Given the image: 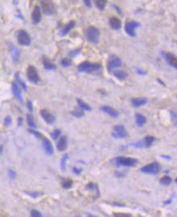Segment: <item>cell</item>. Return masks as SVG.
<instances>
[{"mask_svg":"<svg viewBox=\"0 0 177 217\" xmlns=\"http://www.w3.org/2000/svg\"><path fill=\"white\" fill-rule=\"evenodd\" d=\"M114 161H115V164L117 167H120V166H124V167H135L137 164V163H138L137 159H134V158L123 156L115 158L114 159Z\"/></svg>","mask_w":177,"mask_h":217,"instance_id":"1","label":"cell"},{"mask_svg":"<svg viewBox=\"0 0 177 217\" xmlns=\"http://www.w3.org/2000/svg\"><path fill=\"white\" fill-rule=\"evenodd\" d=\"M99 36H100V31L98 29L94 26H90L86 30V38L88 41L94 44H98L99 42Z\"/></svg>","mask_w":177,"mask_h":217,"instance_id":"2","label":"cell"},{"mask_svg":"<svg viewBox=\"0 0 177 217\" xmlns=\"http://www.w3.org/2000/svg\"><path fill=\"white\" fill-rule=\"evenodd\" d=\"M141 171L145 174L157 175L161 171V165L158 162H153V163H149L147 165L142 167L141 168Z\"/></svg>","mask_w":177,"mask_h":217,"instance_id":"3","label":"cell"},{"mask_svg":"<svg viewBox=\"0 0 177 217\" xmlns=\"http://www.w3.org/2000/svg\"><path fill=\"white\" fill-rule=\"evenodd\" d=\"M101 69V65L98 64H91L90 62H84L79 66L78 69L81 73H90L92 72L98 71Z\"/></svg>","mask_w":177,"mask_h":217,"instance_id":"4","label":"cell"},{"mask_svg":"<svg viewBox=\"0 0 177 217\" xmlns=\"http://www.w3.org/2000/svg\"><path fill=\"white\" fill-rule=\"evenodd\" d=\"M127 130H126L125 127L121 125H118L114 126L113 131L111 133L112 137L117 139H121V138H124L127 137Z\"/></svg>","mask_w":177,"mask_h":217,"instance_id":"5","label":"cell"},{"mask_svg":"<svg viewBox=\"0 0 177 217\" xmlns=\"http://www.w3.org/2000/svg\"><path fill=\"white\" fill-rule=\"evenodd\" d=\"M122 64V61L120 57L116 55H111L107 62V69L109 72H111L113 69L120 68Z\"/></svg>","mask_w":177,"mask_h":217,"instance_id":"6","label":"cell"},{"mask_svg":"<svg viewBox=\"0 0 177 217\" xmlns=\"http://www.w3.org/2000/svg\"><path fill=\"white\" fill-rule=\"evenodd\" d=\"M17 41L20 45L29 46L31 43V38L26 31L20 30L17 34Z\"/></svg>","mask_w":177,"mask_h":217,"instance_id":"7","label":"cell"},{"mask_svg":"<svg viewBox=\"0 0 177 217\" xmlns=\"http://www.w3.org/2000/svg\"><path fill=\"white\" fill-rule=\"evenodd\" d=\"M42 8L46 15H52L55 12V7L51 0H42Z\"/></svg>","mask_w":177,"mask_h":217,"instance_id":"8","label":"cell"},{"mask_svg":"<svg viewBox=\"0 0 177 217\" xmlns=\"http://www.w3.org/2000/svg\"><path fill=\"white\" fill-rule=\"evenodd\" d=\"M27 78L30 82L35 84H37L40 81L38 71L33 66H29L27 69Z\"/></svg>","mask_w":177,"mask_h":217,"instance_id":"9","label":"cell"},{"mask_svg":"<svg viewBox=\"0 0 177 217\" xmlns=\"http://www.w3.org/2000/svg\"><path fill=\"white\" fill-rule=\"evenodd\" d=\"M140 25L139 23L136 21H130L126 23L125 26H124V30L127 33V34L130 37H135L136 36V33H135V29L137 28Z\"/></svg>","mask_w":177,"mask_h":217,"instance_id":"10","label":"cell"},{"mask_svg":"<svg viewBox=\"0 0 177 217\" xmlns=\"http://www.w3.org/2000/svg\"><path fill=\"white\" fill-rule=\"evenodd\" d=\"M100 109L102 112H103L104 113H107V115H109V116H111V117H112V118H118L119 116H120V113H119V112H118L117 110L113 108H111L110 106H102L100 108Z\"/></svg>","mask_w":177,"mask_h":217,"instance_id":"11","label":"cell"},{"mask_svg":"<svg viewBox=\"0 0 177 217\" xmlns=\"http://www.w3.org/2000/svg\"><path fill=\"white\" fill-rule=\"evenodd\" d=\"M40 114L41 116H42V117L43 120H44L47 124H49V125H51V124H53V123L55 121V116H53L51 113H50L47 110H41Z\"/></svg>","mask_w":177,"mask_h":217,"instance_id":"12","label":"cell"},{"mask_svg":"<svg viewBox=\"0 0 177 217\" xmlns=\"http://www.w3.org/2000/svg\"><path fill=\"white\" fill-rule=\"evenodd\" d=\"M162 55L169 64L173 68H175V69H177V58L174 55L166 53V52H162Z\"/></svg>","mask_w":177,"mask_h":217,"instance_id":"13","label":"cell"},{"mask_svg":"<svg viewBox=\"0 0 177 217\" xmlns=\"http://www.w3.org/2000/svg\"><path fill=\"white\" fill-rule=\"evenodd\" d=\"M11 88H12L13 95H14V96L15 97V99H17L18 101H19L20 103H23L24 102L23 96H22L21 91H20V89L18 84L15 83V82H13L12 84H11Z\"/></svg>","mask_w":177,"mask_h":217,"instance_id":"14","label":"cell"},{"mask_svg":"<svg viewBox=\"0 0 177 217\" xmlns=\"http://www.w3.org/2000/svg\"><path fill=\"white\" fill-rule=\"evenodd\" d=\"M148 103V99L146 98H135V99H132L131 100V103H132V106L133 108H140V107H142V106L145 105L146 103Z\"/></svg>","mask_w":177,"mask_h":217,"instance_id":"15","label":"cell"},{"mask_svg":"<svg viewBox=\"0 0 177 217\" xmlns=\"http://www.w3.org/2000/svg\"><path fill=\"white\" fill-rule=\"evenodd\" d=\"M42 146L47 155H53L54 148H53V146H52L51 144V142L50 140H48L47 138H43Z\"/></svg>","mask_w":177,"mask_h":217,"instance_id":"16","label":"cell"},{"mask_svg":"<svg viewBox=\"0 0 177 217\" xmlns=\"http://www.w3.org/2000/svg\"><path fill=\"white\" fill-rule=\"evenodd\" d=\"M68 147V138L67 136L60 137V140L57 143V149L59 151H64Z\"/></svg>","mask_w":177,"mask_h":217,"instance_id":"17","label":"cell"},{"mask_svg":"<svg viewBox=\"0 0 177 217\" xmlns=\"http://www.w3.org/2000/svg\"><path fill=\"white\" fill-rule=\"evenodd\" d=\"M41 17H42V15H41L40 7L38 6L35 7L32 14V19L33 24H38L41 20Z\"/></svg>","mask_w":177,"mask_h":217,"instance_id":"18","label":"cell"},{"mask_svg":"<svg viewBox=\"0 0 177 217\" xmlns=\"http://www.w3.org/2000/svg\"><path fill=\"white\" fill-rule=\"evenodd\" d=\"M109 23H110V25H111V28L113 29H115V30H118V29H120L121 28L122 23L119 18L115 17V16H114V17H111V19H110Z\"/></svg>","mask_w":177,"mask_h":217,"instance_id":"19","label":"cell"},{"mask_svg":"<svg viewBox=\"0 0 177 217\" xmlns=\"http://www.w3.org/2000/svg\"><path fill=\"white\" fill-rule=\"evenodd\" d=\"M135 120H136V124L138 127H143L147 122V119L145 116L141 114H136L135 116Z\"/></svg>","mask_w":177,"mask_h":217,"instance_id":"20","label":"cell"},{"mask_svg":"<svg viewBox=\"0 0 177 217\" xmlns=\"http://www.w3.org/2000/svg\"><path fill=\"white\" fill-rule=\"evenodd\" d=\"M113 75L120 81H124V80L127 79L128 77V73L124 71H122V70H115V71H113Z\"/></svg>","mask_w":177,"mask_h":217,"instance_id":"21","label":"cell"},{"mask_svg":"<svg viewBox=\"0 0 177 217\" xmlns=\"http://www.w3.org/2000/svg\"><path fill=\"white\" fill-rule=\"evenodd\" d=\"M11 51V56L12 58V60L14 62H17L20 59V55L19 50L12 45L11 46V51Z\"/></svg>","mask_w":177,"mask_h":217,"instance_id":"22","label":"cell"},{"mask_svg":"<svg viewBox=\"0 0 177 217\" xmlns=\"http://www.w3.org/2000/svg\"><path fill=\"white\" fill-rule=\"evenodd\" d=\"M75 24H76V23L74 21H70L69 24H67L66 25L64 26V28L63 29L62 31H61V36H65V35L68 34L74 28Z\"/></svg>","mask_w":177,"mask_h":217,"instance_id":"23","label":"cell"},{"mask_svg":"<svg viewBox=\"0 0 177 217\" xmlns=\"http://www.w3.org/2000/svg\"><path fill=\"white\" fill-rule=\"evenodd\" d=\"M43 65H44V68L47 70H55L56 69V66L55 65V64L50 60L49 59L46 58V57H44L43 58Z\"/></svg>","mask_w":177,"mask_h":217,"instance_id":"24","label":"cell"},{"mask_svg":"<svg viewBox=\"0 0 177 217\" xmlns=\"http://www.w3.org/2000/svg\"><path fill=\"white\" fill-rule=\"evenodd\" d=\"M143 140V142H144V146H145V148H149L153 145V143L155 141V138L153 137V136H146Z\"/></svg>","mask_w":177,"mask_h":217,"instance_id":"25","label":"cell"},{"mask_svg":"<svg viewBox=\"0 0 177 217\" xmlns=\"http://www.w3.org/2000/svg\"><path fill=\"white\" fill-rule=\"evenodd\" d=\"M77 103H78V106H79L81 109L84 110V111H88V112H90V111L92 110L91 107H90L89 104H87L86 103H85L83 100H81V99H77Z\"/></svg>","mask_w":177,"mask_h":217,"instance_id":"26","label":"cell"},{"mask_svg":"<svg viewBox=\"0 0 177 217\" xmlns=\"http://www.w3.org/2000/svg\"><path fill=\"white\" fill-rule=\"evenodd\" d=\"M159 182L162 185H171V183L172 182V179L171 178V176H164L160 179Z\"/></svg>","mask_w":177,"mask_h":217,"instance_id":"27","label":"cell"},{"mask_svg":"<svg viewBox=\"0 0 177 217\" xmlns=\"http://www.w3.org/2000/svg\"><path fill=\"white\" fill-rule=\"evenodd\" d=\"M86 189L87 190H90V191H95L98 193V194L99 195V189H98V187L96 184H94V182H90L86 185Z\"/></svg>","mask_w":177,"mask_h":217,"instance_id":"28","label":"cell"},{"mask_svg":"<svg viewBox=\"0 0 177 217\" xmlns=\"http://www.w3.org/2000/svg\"><path fill=\"white\" fill-rule=\"evenodd\" d=\"M69 159V155L68 154H65V155L63 156V158L61 159V162H60V167H61V169L62 171H65L67 168V161Z\"/></svg>","mask_w":177,"mask_h":217,"instance_id":"29","label":"cell"},{"mask_svg":"<svg viewBox=\"0 0 177 217\" xmlns=\"http://www.w3.org/2000/svg\"><path fill=\"white\" fill-rule=\"evenodd\" d=\"M94 2L99 10H103L107 4V0H94Z\"/></svg>","mask_w":177,"mask_h":217,"instance_id":"30","label":"cell"},{"mask_svg":"<svg viewBox=\"0 0 177 217\" xmlns=\"http://www.w3.org/2000/svg\"><path fill=\"white\" fill-rule=\"evenodd\" d=\"M15 79H16V82H17L18 84L20 85V86H21V87L23 88L24 91H27V86H26L25 82H24L23 80L21 79V78H20V76L18 74V73H16L15 74Z\"/></svg>","mask_w":177,"mask_h":217,"instance_id":"31","label":"cell"},{"mask_svg":"<svg viewBox=\"0 0 177 217\" xmlns=\"http://www.w3.org/2000/svg\"><path fill=\"white\" fill-rule=\"evenodd\" d=\"M71 114L74 116L75 117H77V118H81V117H83L85 116V112L84 110L82 109H77L73 111V112H71Z\"/></svg>","mask_w":177,"mask_h":217,"instance_id":"32","label":"cell"},{"mask_svg":"<svg viewBox=\"0 0 177 217\" xmlns=\"http://www.w3.org/2000/svg\"><path fill=\"white\" fill-rule=\"evenodd\" d=\"M73 181L70 179H67V180H64L62 182V186L64 189H70L71 187L73 186Z\"/></svg>","mask_w":177,"mask_h":217,"instance_id":"33","label":"cell"},{"mask_svg":"<svg viewBox=\"0 0 177 217\" xmlns=\"http://www.w3.org/2000/svg\"><path fill=\"white\" fill-rule=\"evenodd\" d=\"M27 122H28L29 125L30 127H32V129H34V128L37 127L36 124H35L34 122V120L33 118V116H31L30 114L27 115Z\"/></svg>","mask_w":177,"mask_h":217,"instance_id":"34","label":"cell"},{"mask_svg":"<svg viewBox=\"0 0 177 217\" xmlns=\"http://www.w3.org/2000/svg\"><path fill=\"white\" fill-rule=\"evenodd\" d=\"M60 135H61V130L60 129H55L51 133V136L54 140H57L58 138H60Z\"/></svg>","mask_w":177,"mask_h":217,"instance_id":"35","label":"cell"},{"mask_svg":"<svg viewBox=\"0 0 177 217\" xmlns=\"http://www.w3.org/2000/svg\"><path fill=\"white\" fill-rule=\"evenodd\" d=\"M170 114H171V118L172 123L174 124V125L177 126V112H174V111H171Z\"/></svg>","mask_w":177,"mask_h":217,"instance_id":"36","label":"cell"},{"mask_svg":"<svg viewBox=\"0 0 177 217\" xmlns=\"http://www.w3.org/2000/svg\"><path fill=\"white\" fill-rule=\"evenodd\" d=\"M7 174H8L9 177L11 179V180H14L16 177V172H15L14 169H9L8 172H7Z\"/></svg>","mask_w":177,"mask_h":217,"instance_id":"37","label":"cell"},{"mask_svg":"<svg viewBox=\"0 0 177 217\" xmlns=\"http://www.w3.org/2000/svg\"><path fill=\"white\" fill-rule=\"evenodd\" d=\"M61 64L64 67H69L72 64V61L69 59H63L61 60Z\"/></svg>","mask_w":177,"mask_h":217,"instance_id":"38","label":"cell"},{"mask_svg":"<svg viewBox=\"0 0 177 217\" xmlns=\"http://www.w3.org/2000/svg\"><path fill=\"white\" fill-rule=\"evenodd\" d=\"M30 215L33 217H41L42 216V213L40 211H37V210H32L30 212Z\"/></svg>","mask_w":177,"mask_h":217,"instance_id":"39","label":"cell"},{"mask_svg":"<svg viewBox=\"0 0 177 217\" xmlns=\"http://www.w3.org/2000/svg\"><path fill=\"white\" fill-rule=\"evenodd\" d=\"M73 173H74V174L77 175V176H79V175L81 174V172H82V168H77V167H73Z\"/></svg>","mask_w":177,"mask_h":217,"instance_id":"40","label":"cell"},{"mask_svg":"<svg viewBox=\"0 0 177 217\" xmlns=\"http://www.w3.org/2000/svg\"><path fill=\"white\" fill-rule=\"evenodd\" d=\"M11 124V118L9 116H7L4 119V125L5 126H10Z\"/></svg>","mask_w":177,"mask_h":217,"instance_id":"41","label":"cell"},{"mask_svg":"<svg viewBox=\"0 0 177 217\" xmlns=\"http://www.w3.org/2000/svg\"><path fill=\"white\" fill-rule=\"evenodd\" d=\"M29 133H31L32 134H33V135L36 137V138H40L41 137H42V135H41V133H39L38 132V131H36V130H33V129H29Z\"/></svg>","mask_w":177,"mask_h":217,"instance_id":"42","label":"cell"},{"mask_svg":"<svg viewBox=\"0 0 177 217\" xmlns=\"http://www.w3.org/2000/svg\"><path fill=\"white\" fill-rule=\"evenodd\" d=\"M27 108H28V109L29 112H33V107L32 102L31 101L27 102Z\"/></svg>","mask_w":177,"mask_h":217,"instance_id":"43","label":"cell"},{"mask_svg":"<svg viewBox=\"0 0 177 217\" xmlns=\"http://www.w3.org/2000/svg\"><path fill=\"white\" fill-rule=\"evenodd\" d=\"M29 196L33 197V198H38L39 196V193L38 192H33V193H27Z\"/></svg>","mask_w":177,"mask_h":217,"instance_id":"44","label":"cell"},{"mask_svg":"<svg viewBox=\"0 0 177 217\" xmlns=\"http://www.w3.org/2000/svg\"><path fill=\"white\" fill-rule=\"evenodd\" d=\"M85 4L88 7H91V0H83Z\"/></svg>","mask_w":177,"mask_h":217,"instance_id":"45","label":"cell"},{"mask_svg":"<svg viewBox=\"0 0 177 217\" xmlns=\"http://www.w3.org/2000/svg\"><path fill=\"white\" fill-rule=\"evenodd\" d=\"M137 73H138V74H140V75H145V71H144V70H141V69H137Z\"/></svg>","mask_w":177,"mask_h":217,"instance_id":"46","label":"cell"},{"mask_svg":"<svg viewBox=\"0 0 177 217\" xmlns=\"http://www.w3.org/2000/svg\"><path fill=\"white\" fill-rule=\"evenodd\" d=\"M78 51H79L78 50H77V51H73V52H72V53H70V55H76L79 53V52H78Z\"/></svg>","mask_w":177,"mask_h":217,"instance_id":"47","label":"cell"},{"mask_svg":"<svg viewBox=\"0 0 177 217\" xmlns=\"http://www.w3.org/2000/svg\"><path fill=\"white\" fill-rule=\"evenodd\" d=\"M171 202H172V199H169V200H167V201H166V202H164V204L165 205L170 204V203H171Z\"/></svg>","mask_w":177,"mask_h":217,"instance_id":"48","label":"cell"},{"mask_svg":"<svg viewBox=\"0 0 177 217\" xmlns=\"http://www.w3.org/2000/svg\"><path fill=\"white\" fill-rule=\"evenodd\" d=\"M161 156L162 157V158H165V159H171V156H169V155H161Z\"/></svg>","mask_w":177,"mask_h":217,"instance_id":"49","label":"cell"},{"mask_svg":"<svg viewBox=\"0 0 177 217\" xmlns=\"http://www.w3.org/2000/svg\"><path fill=\"white\" fill-rule=\"evenodd\" d=\"M22 123V119L21 118H19V120H18V125H20Z\"/></svg>","mask_w":177,"mask_h":217,"instance_id":"50","label":"cell"},{"mask_svg":"<svg viewBox=\"0 0 177 217\" xmlns=\"http://www.w3.org/2000/svg\"><path fill=\"white\" fill-rule=\"evenodd\" d=\"M175 183H176V184H177V178L175 179Z\"/></svg>","mask_w":177,"mask_h":217,"instance_id":"51","label":"cell"}]
</instances>
